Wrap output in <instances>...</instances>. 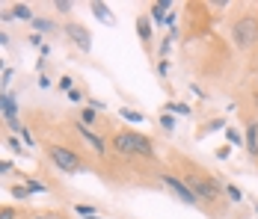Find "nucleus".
<instances>
[{"label": "nucleus", "instance_id": "1", "mask_svg": "<svg viewBox=\"0 0 258 219\" xmlns=\"http://www.w3.org/2000/svg\"><path fill=\"white\" fill-rule=\"evenodd\" d=\"M113 148L122 154V157H134V154H143V157H152V142L140 133H116L113 136Z\"/></svg>", "mask_w": 258, "mask_h": 219}, {"label": "nucleus", "instance_id": "2", "mask_svg": "<svg viewBox=\"0 0 258 219\" xmlns=\"http://www.w3.org/2000/svg\"><path fill=\"white\" fill-rule=\"evenodd\" d=\"M232 36H234V45H237V48H249V45H255L258 42V18H252V15L237 18L234 27H232Z\"/></svg>", "mask_w": 258, "mask_h": 219}, {"label": "nucleus", "instance_id": "3", "mask_svg": "<svg viewBox=\"0 0 258 219\" xmlns=\"http://www.w3.org/2000/svg\"><path fill=\"white\" fill-rule=\"evenodd\" d=\"M48 154H51V160H53V163H56L62 172H78V169H80V160H78V154H75L72 148L53 145Z\"/></svg>", "mask_w": 258, "mask_h": 219}, {"label": "nucleus", "instance_id": "4", "mask_svg": "<svg viewBox=\"0 0 258 219\" xmlns=\"http://www.w3.org/2000/svg\"><path fill=\"white\" fill-rule=\"evenodd\" d=\"M190 190H193V195H199L205 201H214L220 195V187L214 181H205V178H190Z\"/></svg>", "mask_w": 258, "mask_h": 219}, {"label": "nucleus", "instance_id": "5", "mask_svg": "<svg viewBox=\"0 0 258 219\" xmlns=\"http://www.w3.org/2000/svg\"><path fill=\"white\" fill-rule=\"evenodd\" d=\"M163 184H166V187H172L181 201H187V204H196V195H193V190H190L187 184H181L175 175H163Z\"/></svg>", "mask_w": 258, "mask_h": 219}, {"label": "nucleus", "instance_id": "6", "mask_svg": "<svg viewBox=\"0 0 258 219\" xmlns=\"http://www.w3.org/2000/svg\"><path fill=\"white\" fill-rule=\"evenodd\" d=\"M69 36H72V42H75L80 50H92V36H89V30H86V27L69 24Z\"/></svg>", "mask_w": 258, "mask_h": 219}, {"label": "nucleus", "instance_id": "7", "mask_svg": "<svg viewBox=\"0 0 258 219\" xmlns=\"http://www.w3.org/2000/svg\"><path fill=\"white\" fill-rule=\"evenodd\" d=\"M0 110L6 113V119L9 122H15V113H18V101L12 95H0Z\"/></svg>", "mask_w": 258, "mask_h": 219}, {"label": "nucleus", "instance_id": "8", "mask_svg": "<svg viewBox=\"0 0 258 219\" xmlns=\"http://www.w3.org/2000/svg\"><path fill=\"white\" fill-rule=\"evenodd\" d=\"M78 133H80V136H83V139H86L92 148H95L98 154H104V142L95 136V133H92V130H89V127H86V124H78Z\"/></svg>", "mask_w": 258, "mask_h": 219}, {"label": "nucleus", "instance_id": "9", "mask_svg": "<svg viewBox=\"0 0 258 219\" xmlns=\"http://www.w3.org/2000/svg\"><path fill=\"white\" fill-rule=\"evenodd\" d=\"M246 148H249L252 157H258V122H252L246 127Z\"/></svg>", "mask_w": 258, "mask_h": 219}, {"label": "nucleus", "instance_id": "10", "mask_svg": "<svg viewBox=\"0 0 258 219\" xmlns=\"http://www.w3.org/2000/svg\"><path fill=\"white\" fill-rule=\"evenodd\" d=\"M92 12L98 15V21H104V24H113V15L107 12V6H104V3H92Z\"/></svg>", "mask_w": 258, "mask_h": 219}, {"label": "nucleus", "instance_id": "11", "mask_svg": "<svg viewBox=\"0 0 258 219\" xmlns=\"http://www.w3.org/2000/svg\"><path fill=\"white\" fill-rule=\"evenodd\" d=\"M137 33H140V39H143V42H149V39H152V27H149L146 18H140V21H137Z\"/></svg>", "mask_w": 258, "mask_h": 219}, {"label": "nucleus", "instance_id": "12", "mask_svg": "<svg viewBox=\"0 0 258 219\" xmlns=\"http://www.w3.org/2000/svg\"><path fill=\"white\" fill-rule=\"evenodd\" d=\"M12 15H15V18H24V21L33 18V12H30V6H27V3H18V6L12 9Z\"/></svg>", "mask_w": 258, "mask_h": 219}, {"label": "nucleus", "instance_id": "13", "mask_svg": "<svg viewBox=\"0 0 258 219\" xmlns=\"http://www.w3.org/2000/svg\"><path fill=\"white\" fill-rule=\"evenodd\" d=\"M166 9H169L166 0H163V3H155V6H152V18H155V21H163V12H166Z\"/></svg>", "mask_w": 258, "mask_h": 219}, {"label": "nucleus", "instance_id": "14", "mask_svg": "<svg viewBox=\"0 0 258 219\" xmlns=\"http://www.w3.org/2000/svg\"><path fill=\"white\" fill-rule=\"evenodd\" d=\"M166 110H172V113H178V116H190V107H187V104H166Z\"/></svg>", "mask_w": 258, "mask_h": 219}, {"label": "nucleus", "instance_id": "15", "mask_svg": "<svg viewBox=\"0 0 258 219\" xmlns=\"http://www.w3.org/2000/svg\"><path fill=\"white\" fill-rule=\"evenodd\" d=\"M122 119H128V122H143V113H137V110H122Z\"/></svg>", "mask_w": 258, "mask_h": 219}, {"label": "nucleus", "instance_id": "16", "mask_svg": "<svg viewBox=\"0 0 258 219\" xmlns=\"http://www.w3.org/2000/svg\"><path fill=\"white\" fill-rule=\"evenodd\" d=\"M226 193H229V198H232V201H240V198H243V195H240V190H237L234 184H229V187H226Z\"/></svg>", "mask_w": 258, "mask_h": 219}, {"label": "nucleus", "instance_id": "17", "mask_svg": "<svg viewBox=\"0 0 258 219\" xmlns=\"http://www.w3.org/2000/svg\"><path fill=\"white\" fill-rule=\"evenodd\" d=\"M27 190H30V193H45L48 187H45V184H39V181H30V184H27Z\"/></svg>", "mask_w": 258, "mask_h": 219}, {"label": "nucleus", "instance_id": "18", "mask_svg": "<svg viewBox=\"0 0 258 219\" xmlns=\"http://www.w3.org/2000/svg\"><path fill=\"white\" fill-rule=\"evenodd\" d=\"M12 195H15V198H27L30 190H27V187H12Z\"/></svg>", "mask_w": 258, "mask_h": 219}, {"label": "nucleus", "instance_id": "19", "mask_svg": "<svg viewBox=\"0 0 258 219\" xmlns=\"http://www.w3.org/2000/svg\"><path fill=\"white\" fill-rule=\"evenodd\" d=\"M33 24H36V30H45V33H48V30H51V21H45V18H36V21H33Z\"/></svg>", "mask_w": 258, "mask_h": 219}, {"label": "nucleus", "instance_id": "20", "mask_svg": "<svg viewBox=\"0 0 258 219\" xmlns=\"http://www.w3.org/2000/svg\"><path fill=\"white\" fill-rule=\"evenodd\" d=\"M226 139H229V142H234V145H237V142H240V133H237V130H226Z\"/></svg>", "mask_w": 258, "mask_h": 219}, {"label": "nucleus", "instance_id": "21", "mask_svg": "<svg viewBox=\"0 0 258 219\" xmlns=\"http://www.w3.org/2000/svg\"><path fill=\"white\" fill-rule=\"evenodd\" d=\"M72 86H75V80H72V77H62V80H59V89H66V92H72Z\"/></svg>", "mask_w": 258, "mask_h": 219}, {"label": "nucleus", "instance_id": "22", "mask_svg": "<svg viewBox=\"0 0 258 219\" xmlns=\"http://www.w3.org/2000/svg\"><path fill=\"white\" fill-rule=\"evenodd\" d=\"M78 213H83V216H95V207H89V204H80Z\"/></svg>", "mask_w": 258, "mask_h": 219}, {"label": "nucleus", "instance_id": "23", "mask_svg": "<svg viewBox=\"0 0 258 219\" xmlns=\"http://www.w3.org/2000/svg\"><path fill=\"white\" fill-rule=\"evenodd\" d=\"M95 122V110H83V124H92Z\"/></svg>", "mask_w": 258, "mask_h": 219}, {"label": "nucleus", "instance_id": "24", "mask_svg": "<svg viewBox=\"0 0 258 219\" xmlns=\"http://www.w3.org/2000/svg\"><path fill=\"white\" fill-rule=\"evenodd\" d=\"M0 219H15V210H12V207H3V210H0Z\"/></svg>", "mask_w": 258, "mask_h": 219}, {"label": "nucleus", "instance_id": "25", "mask_svg": "<svg viewBox=\"0 0 258 219\" xmlns=\"http://www.w3.org/2000/svg\"><path fill=\"white\" fill-rule=\"evenodd\" d=\"M56 9H59V12H69V9H72V3H66V0H56Z\"/></svg>", "mask_w": 258, "mask_h": 219}, {"label": "nucleus", "instance_id": "26", "mask_svg": "<svg viewBox=\"0 0 258 219\" xmlns=\"http://www.w3.org/2000/svg\"><path fill=\"white\" fill-rule=\"evenodd\" d=\"M160 124H163L166 130H172V119H169V116H160Z\"/></svg>", "mask_w": 258, "mask_h": 219}, {"label": "nucleus", "instance_id": "27", "mask_svg": "<svg viewBox=\"0 0 258 219\" xmlns=\"http://www.w3.org/2000/svg\"><path fill=\"white\" fill-rule=\"evenodd\" d=\"M12 169V166H9V163H3V160H0V175H6V172Z\"/></svg>", "mask_w": 258, "mask_h": 219}, {"label": "nucleus", "instance_id": "28", "mask_svg": "<svg viewBox=\"0 0 258 219\" xmlns=\"http://www.w3.org/2000/svg\"><path fill=\"white\" fill-rule=\"evenodd\" d=\"M6 42H9V39H6V36H3V33H0V45H6Z\"/></svg>", "mask_w": 258, "mask_h": 219}, {"label": "nucleus", "instance_id": "29", "mask_svg": "<svg viewBox=\"0 0 258 219\" xmlns=\"http://www.w3.org/2000/svg\"><path fill=\"white\" fill-rule=\"evenodd\" d=\"M36 219H39V216H36Z\"/></svg>", "mask_w": 258, "mask_h": 219}]
</instances>
